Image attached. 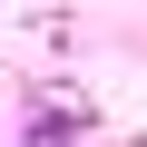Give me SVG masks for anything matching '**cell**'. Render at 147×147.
Listing matches in <instances>:
<instances>
[{"mask_svg":"<svg viewBox=\"0 0 147 147\" xmlns=\"http://www.w3.org/2000/svg\"><path fill=\"white\" fill-rule=\"evenodd\" d=\"M30 147H69V127H49V118H39V127H30Z\"/></svg>","mask_w":147,"mask_h":147,"instance_id":"6da1fadb","label":"cell"}]
</instances>
